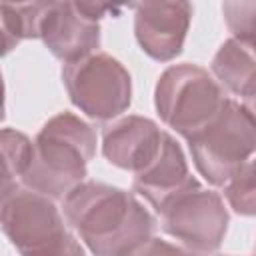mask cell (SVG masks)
<instances>
[{
	"mask_svg": "<svg viewBox=\"0 0 256 256\" xmlns=\"http://www.w3.org/2000/svg\"><path fill=\"white\" fill-rule=\"evenodd\" d=\"M70 228L96 256L144 254L154 238L156 220L128 190L84 180L62 200Z\"/></svg>",
	"mask_w": 256,
	"mask_h": 256,
	"instance_id": "6da1fadb",
	"label": "cell"
},
{
	"mask_svg": "<svg viewBox=\"0 0 256 256\" xmlns=\"http://www.w3.org/2000/svg\"><path fill=\"white\" fill-rule=\"evenodd\" d=\"M94 154L96 130L92 124L72 112H60L40 128L22 184L54 200H64L84 182Z\"/></svg>",
	"mask_w": 256,
	"mask_h": 256,
	"instance_id": "7a4b0ae2",
	"label": "cell"
},
{
	"mask_svg": "<svg viewBox=\"0 0 256 256\" xmlns=\"http://www.w3.org/2000/svg\"><path fill=\"white\" fill-rule=\"evenodd\" d=\"M0 224L4 236L20 254H82L64 212L54 198L24 184L2 192Z\"/></svg>",
	"mask_w": 256,
	"mask_h": 256,
	"instance_id": "3957f363",
	"label": "cell"
},
{
	"mask_svg": "<svg viewBox=\"0 0 256 256\" xmlns=\"http://www.w3.org/2000/svg\"><path fill=\"white\" fill-rule=\"evenodd\" d=\"M186 140L200 176L212 186H224L256 152V116L244 102L224 98L214 118Z\"/></svg>",
	"mask_w": 256,
	"mask_h": 256,
	"instance_id": "277c9868",
	"label": "cell"
},
{
	"mask_svg": "<svg viewBox=\"0 0 256 256\" xmlns=\"http://www.w3.org/2000/svg\"><path fill=\"white\" fill-rule=\"evenodd\" d=\"M224 98L220 82L208 70L190 62L168 66L154 88V106L160 120L184 138L206 126Z\"/></svg>",
	"mask_w": 256,
	"mask_h": 256,
	"instance_id": "5b68a950",
	"label": "cell"
},
{
	"mask_svg": "<svg viewBox=\"0 0 256 256\" xmlns=\"http://www.w3.org/2000/svg\"><path fill=\"white\" fill-rule=\"evenodd\" d=\"M62 82L70 102L92 120H114L130 108L132 78L106 52H92L62 66Z\"/></svg>",
	"mask_w": 256,
	"mask_h": 256,
	"instance_id": "8992f818",
	"label": "cell"
},
{
	"mask_svg": "<svg viewBox=\"0 0 256 256\" xmlns=\"http://www.w3.org/2000/svg\"><path fill=\"white\" fill-rule=\"evenodd\" d=\"M156 214L160 216V228L182 250L196 254L216 252L230 224L222 196L202 188L198 180L176 192Z\"/></svg>",
	"mask_w": 256,
	"mask_h": 256,
	"instance_id": "52a82bcc",
	"label": "cell"
},
{
	"mask_svg": "<svg viewBox=\"0 0 256 256\" xmlns=\"http://www.w3.org/2000/svg\"><path fill=\"white\" fill-rule=\"evenodd\" d=\"M190 22V0H138L134 36L146 56L170 62L182 52Z\"/></svg>",
	"mask_w": 256,
	"mask_h": 256,
	"instance_id": "ba28073f",
	"label": "cell"
},
{
	"mask_svg": "<svg viewBox=\"0 0 256 256\" xmlns=\"http://www.w3.org/2000/svg\"><path fill=\"white\" fill-rule=\"evenodd\" d=\"M164 130L144 116L128 114L114 118L102 128V154L104 158L128 172H140L158 154Z\"/></svg>",
	"mask_w": 256,
	"mask_h": 256,
	"instance_id": "9c48e42d",
	"label": "cell"
},
{
	"mask_svg": "<svg viewBox=\"0 0 256 256\" xmlns=\"http://www.w3.org/2000/svg\"><path fill=\"white\" fill-rule=\"evenodd\" d=\"M38 38L54 58L66 64L98 50L100 24L82 16L74 8L72 0H64L44 12Z\"/></svg>",
	"mask_w": 256,
	"mask_h": 256,
	"instance_id": "30bf717a",
	"label": "cell"
},
{
	"mask_svg": "<svg viewBox=\"0 0 256 256\" xmlns=\"http://www.w3.org/2000/svg\"><path fill=\"white\" fill-rule=\"evenodd\" d=\"M194 180L196 178L188 170L182 146L174 140V136L164 132L156 158L146 168L134 174L132 188L154 208V212H158L176 192H180Z\"/></svg>",
	"mask_w": 256,
	"mask_h": 256,
	"instance_id": "8fae6325",
	"label": "cell"
},
{
	"mask_svg": "<svg viewBox=\"0 0 256 256\" xmlns=\"http://www.w3.org/2000/svg\"><path fill=\"white\" fill-rule=\"evenodd\" d=\"M212 74L228 92L248 98L256 94V52L228 38L212 58Z\"/></svg>",
	"mask_w": 256,
	"mask_h": 256,
	"instance_id": "7c38bea8",
	"label": "cell"
},
{
	"mask_svg": "<svg viewBox=\"0 0 256 256\" xmlns=\"http://www.w3.org/2000/svg\"><path fill=\"white\" fill-rule=\"evenodd\" d=\"M0 148H2V192H8L18 184H22V176L26 174L32 162L34 142L26 134L14 128H2Z\"/></svg>",
	"mask_w": 256,
	"mask_h": 256,
	"instance_id": "4fadbf2b",
	"label": "cell"
},
{
	"mask_svg": "<svg viewBox=\"0 0 256 256\" xmlns=\"http://www.w3.org/2000/svg\"><path fill=\"white\" fill-rule=\"evenodd\" d=\"M224 198L238 216L256 218V158L246 160L224 184Z\"/></svg>",
	"mask_w": 256,
	"mask_h": 256,
	"instance_id": "5bb4252c",
	"label": "cell"
},
{
	"mask_svg": "<svg viewBox=\"0 0 256 256\" xmlns=\"http://www.w3.org/2000/svg\"><path fill=\"white\" fill-rule=\"evenodd\" d=\"M222 16L232 38L256 52V0H224Z\"/></svg>",
	"mask_w": 256,
	"mask_h": 256,
	"instance_id": "9a60e30c",
	"label": "cell"
},
{
	"mask_svg": "<svg viewBox=\"0 0 256 256\" xmlns=\"http://www.w3.org/2000/svg\"><path fill=\"white\" fill-rule=\"evenodd\" d=\"M136 2L138 0H72L74 8L82 16L96 20V22L106 18V16L118 18L124 10L136 8Z\"/></svg>",
	"mask_w": 256,
	"mask_h": 256,
	"instance_id": "2e32d148",
	"label": "cell"
},
{
	"mask_svg": "<svg viewBox=\"0 0 256 256\" xmlns=\"http://www.w3.org/2000/svg\"><path fill=\"white\" fill-rule=\"evenodd\" d=\"M244 104H246V108L256 116V94H252V96L244 98Z\"/></svg>",
	"mask_w": 256,
	"mask_h": 256,
	"instance_id": "e0dca14e",
	"label": "cell"
},
{
	"mask_svg": "<svg viewBox=\"0 0 256 256\" xmlns=\"http://www.w3.org/2000/svg\"><path fill=\"white\" fill-rule=\"evenodd\" d=\"M254 252H256V246H254Z\"/></svg>",
	"mask_w": 256,
	"mask_h": 256,
	"instance_id": "ac0fdd59",
	"label": "cell"
}]
</instances>
